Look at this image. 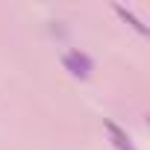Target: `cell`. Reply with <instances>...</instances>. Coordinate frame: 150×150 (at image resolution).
I'll use <instances>...</instances> for the list:
<instances>
[{
  "mask_svg": "<svg viewBox=\"0 0 150 150\" xmlns=\"http://www.w3.org/2000/svg\"><path fill=\"white\" fill-rule=\"evenodd\" d=\"M62 68L71 74V77H77V80H88L91 71H94V59L86 50H80V47H68L62 53Z\"/></svg>",
  "mask_w": 150,
  "mask_h": 150,
  "instance_id": "cell-1",
  "label": "cell"
},
{
  "mask_svg": "<svg viewBox=\"0 0 150 150\" xmlns=\"http://www.w3.org/2000/svg\"><path fill=\"white\" fill-rule=\"evenodd\" d=\"M103 127H106V132H109V138H112V144L118 147V150H138L135 144H132V138H129V132L118 124V121H112V118H103Z\"/></svg>",
  "mask_w": 150,
  "mask_h": 150,
  "instance_id": "cell-2",
  "label": "cell"
},
{
  "mask_svg": "<svg viewBox=\"0 0 150 150\" xmlns=\"http://www.w3.org/2000/svg\"><path fill=\"white\" fill-rule=\"evenodd\" d=\"M112 12H115V15H118V18H121L124 24H129V27H132V30H135L138 35H144V38L150 35V27H147V24H144V21H141V18L135 15V12H129L127 6H121V3H112Z\"/></svg>",
  "mask_w": 150,
  "mask_h": 150,
  "instance_id": "cell-3",
  "label": "cell"
}]
</instances>
